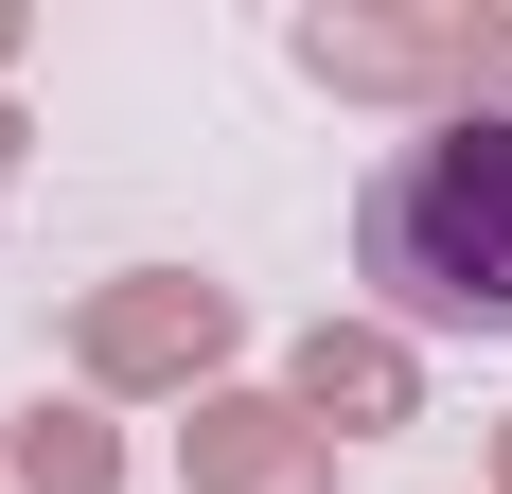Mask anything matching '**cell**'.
I'll return each mask as SVG.
<instances>
[{
    "instance_id": "1",
    "label": "cell",
    "mask_w": 512,
    "mask_h": 494,
    "mask_svg": "<svg viewBox=\"0 0 512 494\" xmlns=\"http://www.w3.org/2000/svg\"><path fill=\"white\" fill-rule=\"evenodd\" d=\"M354 247H371V283L407 300V318H477V336H495L512 318V106L424 124V142L371 177Z\"/></svg>"
},
{
    "instance_id": "2",
    "label": "cell",
    "mask_w": 512,
    "mask_h": 494,
    "mask_svg": "<svg viewBox=\"0 0 512 494\" xmlns=\"http://www.w3.org/2000/svg\"><path fill=\"white\" fill-rule=\"evenodd\" d=\"M230 353H248V300L195 283V265H124V283L71 300V371L89 389H230Z\"/></svg>"
},
{
    "instance_id": "3",
    "label": "cell",
    "mask_w": 512,
    "mask_h": 494,
    "mask_svg": "<svg viewBox=\"0 0 512 494\" xmlns=\"http://www.w3.org/2000/svg\"><path fill=\"white\" fill-rule=\"evenodd\" d=\"M301 71L354 106H424V124H477V106L512 89V18H301Z\"/></svg>"
},
{
    "instance_id": "4",
    "label": "cell",
    "mask_w": 512,
    "mask_h": 494,
    "mask_svg": "<svg viewBox=\"0 0 512 494\" xmlns=\"http://www.w3.org/2000/svg\"><path fill=\"white\" fill-rule=\"evenodd\" d=\"M177 459H195V494H336V442H318L283 389H195Z\"/></svg>"
},
{
    "instance_id": "5",
    "label": "cell",
    "mask_w": 512,
    "mask_h": 494,
    "mask_svg": "<svg viewBox=\"0 0 512 494\" xmlns=\"http://www.w3.org/2000/svg\"><path fill=\"white\" fill-rule=\"evenodd\" d=\"M283 406H301L318 442H389V424L424 406V371H407V336H389V318H318V336L283 353Z\"/></svg>"
},
{
    "instance_id": "6",
    "label": "cell",
    "mask_w": 512,
    "mask_h": 494,
    "mask_svg": "<svg viewBox=\"0 0 512 494\" xmlns=\"http://www.w3.org/2000/svg\"><path fill=\"white\" fill-rule=\"evenodd\" d=\"M0 494H124V442H106V406H18V442H0Z\"/></svg>"
},
{
    "instance_id": "7",
    "label": "cell",
    "mask_w": 512,
    "mask_h": 494,
    "mask_svg": "<svg viewBox=\"0 0 512 494\" xmlns=\"http://www.w3.org/2000/svg\"><path fill=\"white\" fill-rule=\"evenodd\" d=\"M0 195H18V106H0Z\"/></svg>"
},
{
    "instance_id": "8",
    "label": "cell",
    "mask_w": 512,
    "mask_h": 494,
    "mask_svg": "<svg viewBox=\"0 0 512 494\" xmlns=\"http://www.w3.org/2000/svg\"><path fill=\"white\" fill-rule=\"evenodd\" d=\"M0 71H18V0H0Z\"/></svg>"
},
{
    "instance_id": "9",
    "label": "cell",
    "mask_w": 512,
    "mask_h": 494,
    "mask_svg": "<svg viewBox=\"0 0 512 494\" xmlns=\"http://www.w3.org/2000/svg\"><path fill=\"white\" fill-rule=\"evenodd\" d=\"M495 494H512V424H495Z\"/></svg>"
}]
</instances>
